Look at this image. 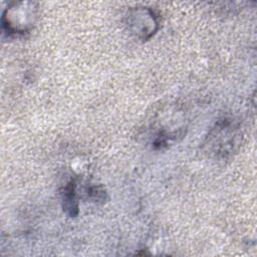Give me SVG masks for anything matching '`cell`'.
<instances>
[{"mask_svg":"<svg viewBox=\"0 0 257 257\" xmlns=\"http://www.w3.org/2000/svg\"><path fill=\"white\" fill-rule=\"evenodd\" d=\"M243 133L240 123L232 117H222L208 132L203 143L205 153L213 158L226 159L241 146Z\"/></svg>","mask_w":257,"mask_h":257,"instance_id":"cell-1","label":"cell"},{"mask_svg":"<svg viewBox=\"0 0 257 257\" xmlns=\"http://www.w3.org/2000/svg\"><path fill=\"white\" fill-rule=\"evenodd\" d=\"M37 16L34 2H14L7 7L2 16L3 28L8 34L22 35L30 31Z\"/></svg>","mask_w":257,"mask_h":257,"instance_id":"cell-2","label":"cell"},{"mask_svg":"<svg viewBox=\"0 0 257 257\" xmlns=\"http://www.w3.org/2000/svg\"><path fill=\"white\" fill-rule=\"evenodd\" d=\"M125 24L137 38L141 40L151 39L159 29V17L156 12L145 6L128 9L125 15Z\"/></svg>","mask_w":257,"mask_h":257,"instance_id":"cell-3","label":"cell"},{"mask_svg":"<svg viewBox=\"0 0 257 257\" xmlns=\"http://www.w3.org/2000/svg\"><path fill=\"white\" fill-rule=\"evenodd\" d=\"M61 203L63 211L69 217H76L78 214V199L74 181L68 182L61 191Z\"/></svg>","mask_w":257,"mask_h":257,"instance_id":"cell-4","label":"cell"},{"mask_svg":"<svg viewBox=\"0 0 257 257\" xmlns=\"http://www.w3.org/2000/svg\"><path fill=\"white\" fill-rule=\"evenodd\" d=\"M87 196L88 198L95 202V203H103L104 200L106 199V192L101 186H90L87 189Z\"/></svg>","mask_w":257,"mask_h":257,"instance_id":"cell-5","label":"cell"}]
</instances>
